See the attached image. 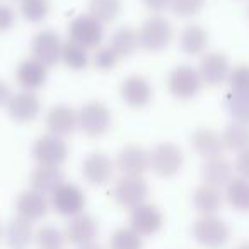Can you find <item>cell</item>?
Masks as SVG:
<instances>
[{
	"label": "cell",
	"mask_w": 249,
	"mask_h": 249,
	"mask_svg": "<svg viewBox=\"0 0 249 249\" xmlns=\"http://www.w3.org/2000/svg\"><path fill=\"white\" fill-rule=\"evenodd\" d=\"M193 237L208 249H218L227 242L229 227L217 215H201L193 224Z\"/></svg>",
	"instance_id": "cell-3"
},
{
	"label": "cell",
	"mask_w": 249,
	"mask_h": 249,
	"mask_svg": "<svg viewBox=\"0 0 249 249\" xmlns=\"http://www.w3.org/2000/svg\"><path fill=\"white\" fill-rule=\"evenodd\" d=\"M229 86L231 90L249 92V65H237L231 69L229 73Z\"/></svg>",
	"instance_id": "cell-37"
},
{
	"label": "cell",
	"mask_w": 249,
	"mask_h": 249,
	"mask_svg": "<svg viewBox=\"0 0 249 249\" xmlns=\"http://www.w3.org/2000/svg\"><path fill=\"white\" fill-rule=\"evenodd\" d=\"M52 207L63 217H75L86 207V195L77 184L63 183L52 195Z\"/></svg>",
	"instance_id": "cell-10"
},
{
	"label": "cell",
	"mask_w": 249,
	"mask_h": 249,
	"mask_svg": "<svg viewBox=\"0 0 249 249\" xmlns=\"http://www.w3.org/2000/svg\"><path fill=\"white\" fill-rule=\"evenodd\" d=\"M62 60L69 69L72 70H82L87 67L89 63V53H87V48L77 45L73 41H69L62 46Z\"/></svg>",
	"instance_id": "cell-32"
},
{
	"label": "cell",
	"mask_w": 249,
	"mask_h": 249,
	"mask_svg": "<svg viewBox=\"0 0 249 249\" xmlns=\"http://www.w3.org/2000/svg\"><path fill=\"white\" fill-rule=\"evenodd\" d=\"M16 208H18V215L29 222L39 220L46 215L48 212V200L46 195L39 193L36 190H26L18 196L16 201Z\"/></svg>",
	"instance_id": "cell-19"
},
{
	"label": "cell",
	"mask_w": 249,
	"mask_h": 249,
	"mask_svg": "<svg viewBox=\"0 0 249 249\" xmlns=\"http://www.w3.org/2000/svg\"><path fill=\"white\" fill-rule=\"evenodd\" d=\"M248 18H249V5H248Z\"/></svg>",
	"instance_id": "cell-45"
},
{
	"label": "cell",
	"mask_w": 249,
	"mask_h": 249,
	"mask_svg": "<svg viewBox=\"0 0 249 249\" xmlns=\"http://www.w3.org/2000/svg\"><path fill=\"white\" fill-rule=\"evenodd\" d=\"M113 196L121 207L135 208L147 201L149 184L142 176H123L114 184Z\"/></svg>",
	"instance_id": "cell-8"
},
{
	"label": "cell",
	"mask_w": 249,
	"mask_h": 249,
	"mask_svg": "<svg viewBox=\"0 0 249 249\" xmlns=\"http://www.w3.org/2000/svg\"><path fill=\"white\" fill-rule=\"evenodd\" d=\"M235 171L241 178L249 179V147L237 154V159H235Z\"/></svg>",
	"instance_id": "cell-40"
},
{
	"label": "cell",
	"mask_w": 249,
	"mask_h": 249,
	"mask_svg": "<svg viewBox=\"0 0 249 249\" xmlns=\"http://www.w3.org/2000/svg\"><path fill=\"white\" fill-rule=\"evenodd\" d=\"M114 162L107 154L101 152V150H94L90 152L86 159L82 160V176L87 183L94 184V186H101V184L107 183L113 176Z\"/></svg>",
	"instance_id": "cell-14"
},
{
	"label": "cell",
	"mask_w": 249,
	"mask_h": 249,
	"mask_svg": "<svg viewBox=\"0 0 249 249\" xmlns=\"http://www.w3.org/2000/svg\"><path fill=\"white\" fill-rule=\"evenodd\" d=\"M173 28L162 16H152L139 31V46L145 52H160L171 43Z\"/></svg>",
	"instance_id": "cell-4"
},
{
	"label": "cell",
	"mask_w": 249,
	"mask_h": 249,
	"mask_svg": "<svg viewBox=\"0 0 249 249\" xmlns=\"http://www.w3.org/2000/svg\"><path fill=\"white\" fill-rule=\"evenodd\" d=\"M164 224L162 212L152 203H142L139 207L132 208L130 213V227L140 234L142 237H149L160 231Z\"/></svg>",
	"instance_id": "cell-12"
},
{
	"label": "cell",
	"mask_w": 249,
	"mask_h": 249,
	"mask_svg": "<svg viewBox=\"0 0 249 249\" xmlns=\"http://www.w3.org/2000/svg\"><path fill=\"white\" fill-rule=\"evenodd\" d=\"M97 232H99V227H97L96 218L82 212L70 218L65 229V237L79 248V246L89 244V242H96Z\"/></svg>",
	"instance_id": "cell-16"
},
{
	"label": "cell",
	"mask_w": 249,
	"mask_h": 249,
	"mask_svg": "<svg viewBox=\"0 0 249 249\" xmlns=\"http://www.w3.org/2000/svg\"><path fill=\"white\" fill-rule=\"evenodd\" d=\"M33 241V222L16 217L5 227V242L11 249H28Z\"/></svg>",
	"instance_id": "cell-24"
},
{
	"label": "cell",
	"mask_w": 249,
	"mask_h": 249,
	"mask_svg": "<svg viewBox=\"0 0 249 249\" xmlns=\"http://www.w3.org/2000/svg\"><path fill=\"white\" fill-rule=\"evenodd\" d=\"M62 39L53 29H43L33 38L31 53L33 58L41 62L45 67H52L62 58Z\"/></svg>",
	"instance_id": "cell-9"
},
{
	"label": "cell",
	"mask_w": 249,
	"mask_h": 249,
	"mask_svg": "<svg viewBox=\"0 0 249 249\" xmlns=\"http://www.w3.org/2000/svg\"><path fill=\"white\" fill-rule=\"evenodd\" d=\"M198 73L201 77V82L207 84V86H220L222 82L229 79V73H231V65H229L227 56L218 52L207 53L201 58Z\"/></svg>",
	"instance_id": "cell-15"
},
{
	"label": "cell",
	"mask_w": 249,
	"mask_h": 249,
	"mask_svg": "<svg viewBox=\"0 0 249 249\" xmlns=\"http://www.w3.org/2000/svg\"><path fill=\"white\" fill-rule=\"evenodd\" d=\"M201 77L196 69L191 65H179L171 70L167 77V89L178 99H191L200 92Z\"/></svg>",
	"instance_id": "cell-6"
},
{
	"label": "cell",
	"mask_w": 249,
	"mask_h": 249,
	"mask_svg": "<svg viewBox=\"0 0 249 249\" xmlns=\"http://www.w3.org/2000/svg\"><path fill=\"white\" fill-rule=\"evenodd\" d=\"M193 207L201 215H217L222 208V193L218 188L201 184L193 193Z\"/></svg>",
	"instance_id": "cell-26"
},
{
	"label": "cell",
	"mask_w": 249,
	"mask_h": 249,
	"mask_svg": "<svg viewBox=\"0 0 249 249\" xmlns=\"http://www.w3.org/2000/svg\"><path fill=\"white\" fill-rule=\"evenodd\" d=\"M171 0H143V4L147 5V9H150L152 12H160L169 5Z\"/></svg>",
	"instance_id": "cell-41"
},
{
	"label": "cell",
	"mask_w": 249,
	"mask_h": 249,
	"mask_svg": "<svg viewBox=\"0 0 249 249\" xmlns=\"http://www.w3.org/2000/svg\"><path fill=\"white\" fill-rule=\"evenodd\" d=\"M154 89L150 82L142 75H128L120 84V96L130 107H145L152 101Z\"/></svg>",
	"instance_id": "cell-13"
},
{
	"label": "cell",
	"mask_w": 249,
	"mask_h": 249,
	"mask_svg": "<svg viewBox=\"0 0 249 249\" xmlns=\"http://www.w3.org/2000/svg\"><path fill=\"white\" fill-rule=\"evenodd\" d=\"M70 41L84 46V48H96L103 41L104 29L103 22H99L90 14H80L69 26Z\"/></svg>",
	"instance_id": "cell-7"
},
{
	"label": "cell",
	"mask_w": 249,
	"mask_h": 249,
	"mask_svg": "<svg viewBox=\"0 0 249 249\" xmlns=\"http://www.w3.org/2000/svg\"><path fill=\"white\" fill-rule=\"evenodd\" d=\"M191 145H193V149L196 150L205 160L220 157V154L225 150L222 135L210 128L196 130V132L193 133V137H191Z\"/></svg>",
	"instance_id": "cell-21"
},
{
	"label": "cell",
	"mask_w": 249,
	"mask_h": 249,
	"mask_svg": "<svg viewBox=\"0 0 249 249\" xmlns=\"http://www.w3.org/2000/svg\"><path fill=\"white\" fill-rule=\"evenodd\" d=\"M79 126L87 137H101L111 128L113 114L101 101H89L77 113Z\"/></svg>",
	"instance_id": "cell-1"
},
{
	"label": "cell",
	"mask_w": 249,
	"mask_h": 249,
	"mask_svg": "<svg viewBox=\"0 0 249 249\" xmlns=\"http://www.w3.org/2000/svg\"><path fill=\"white\" fill-rule=\"evenodd\" d=\"M21 12L28 22L39 24L48 18L50 2L48 0H21Z\"/></svg>",
	"instance_id": "cell-35"
},
{
	"label": "cell",
	"mask_w": 249,
	"mask_h": 249,
	"mask_svg": "<svg viewBox=\"0 0 249 249\" xmlns=\"http://www.w3.org/2000/svg\"><path fill=\"white\" fill-rule=\"evenodd\" d=\"M77 124H79L77 113L67 104H56L46 113V128L52 135L63 139L75 130Z\"/></svg>",
	"instance_id": "cell-18"
},
{
	"label": "cell",
	"mask_w": 249,
	"mask_h": 249,
	"mask_svg": "<svg viewBox=\"0 0 249 249\" xmlns=\"http://www.w3.org/2000/svg\"><path fill=\"white\" fill-rule=\"evenodd\" d=\"M225 198L229 205L237 212H249V179L244 178H234L231 183L225 186Z\"/></svg>",
	"instance_id": "cell-27"
},
{
	"label": "cell",
	"mask_w": 249,
	"mask_h": 249,
	"mask_svg": "<svg viewBox=\"0 0 249 249\" xmlns=\"http://www.w3.org/2000/svg\"><path fill=\"white\" fill-rule=\"evenodd\" d=\"M118 171L123 176H142L149 169V154L139 145H126L120 150L116 160Z\"/></svg>",
	"instance_id": "cell-17"
},
{
	"label": "cell",
	"mask_w": 249,
	"mask_h": 249,
	"mask_svg": "<svg viewBox=\"0 0 249 249\" xmlns=\"http://www.w3.org/2000/svg\"><path fill=\"white\" fill-rule=\"evenodd\" d=\"M77 249H103L99 244H96V242H89V244H84V246H79Z\"/></svg>",
	"instance_id": "cell-43"
},
{
	"label": "cell",
	"mask_w": 249,
	"mask_h": 249,
	"mask_svg": "<svg viewBox=\"0 0 249 249\" xmlns=\"http://www.w3.org/2000/svg\"><path fill=\"white\" fill-rule=\"evenodd\" d=\"M121 0H90L89 14L96 18L99 22H111L120 16Z\"/></svg>",
	"instance_id": "cell-31"
},
{
	"label": "cell",
	"mask_w": 249,
	"mask_h": 249,
	"mask_svg": "<svg viewBox=\"0 0 249 249\" xmlns=\"http://www.w3.org/2000/svg\"><path fill=\"white\" fill-rule=\"evenodd\" d=\"M142 235L137 234L132 227H120L113 232L109 239L111 249H142Z\"/></svg>",
	"instance_id": "cell-33"
},
{
	"label": "cell",
	"mask_w": 249,
	"mask_h": 249,
	"mask_svg": "<svg viewBox=\"0 0 249 249\" xmlns=\"http://www.w3.org/2000/svg\"><path fill=\"white\" fill-rule=\"evenodd\" d=\"M184 164V154L176 143L162 142L149 154V166L157 176L173 178L181 171Z\"/></svg>",
	"instance_id": "cell-2"
},
{
	"label": "cell",
	"mask_w": 249,
	"mask_h": 249,
	"mask_svg": "<svg viewBox=\"0 0 249 249\" xmlns=\"http://www.w3.org/2000/svg\"><path fill=\"white\" fill-rule=\"evenodd\" d=\"M16 22V12L12 7L5 4H0V33L9 31Z\"/></svg>",
	"instance_id": "cell-39"
},
{
	"label": "cell",
	"mask_w": 249,
	"mask_h": 249,
	"mask_svg": "<svg viewBox=\"0 0 249 249\" xmlns=\"http://www.w3.org/2000/svg\"><path fill=\"white\" fill-rule=\"evenodd\" d=\"M207 0H171L169 5L173 12L179 18H191L203 11Z\"/></svg>",
	"instance_id": "cell-36"
},
{
	"label": "cell",
	"mask_w": 249,
	"mask_h": 249,
	"mask_svg": "<svg viewBox=\"0 0 249 249\" xmlns=\"http://www.w3.org/2000/svg\"><path fill=\"white\" fill-rule=\"evenodd\" d=\"M9 97H11V90H9L7 84L2 82V80H0V107L5 106V104H7Z\"/></svg>",
	"instance_id": "cell-42"
},
{
	"label": "cell",
	"mask_w": 249,
	"mask_h": 249,
	"mask_svg": "<svg viewBox=\"0 0 249 249\" xmlns=\"http://www.w3.org/2000/svg\"><path fill=\"white\" fill-rule=\"evenodd\" d=\"M69 147L62 137L56 135H43L33 145V157L38 162V166L60 167L67 160Z\"/></svg>",
	"instance_id": "cell-5"
},
{
	"label": "cell",
	"mask_w": 249,
	"mask_h": 249,
	"mask_svg": "<svg viewBox=\"0 0 249 249\" xmlns=\"http://www.w3.org/2000/svg\"><path fill=\"white\" fill-rule=\"evenodd\" d=\"M7 113L16 123H29L36 120L41 109L39 97L33 90H21V92L11 94L7 101Z\"/></svg>",
	"instance_id": "cell-11"
},
{
	"label": "cell",
	"mask_w": 249,
	"mask_h": 249,
	"mask_svg": "<svg viewBox=\"0 0 249 249\" xmlns=\"http://www.w3.org/2000/svg\"><path fill=\"white\" fill-rule=\"evenodd\" d=\"M111 48L118 53V56H130L137 48H139V33L133 28L123 26L118 28L111 36Z\"/></svg>",
	"instance_id": "cell-30"
},
{
	"label": "cell",
	"mask_w": 249,
	"mask_h": 249,
	"mask_svg": "<svg viewBox=\"0 0 249 249\" xmlns=\"http://www.w3.org/2000/svg\"><path fill=\"white\" fill-rule=\"evenodd\" d=\"M48 77V67H45L36 58H28L19 63L16 70V80L19 86L24 87V90H36L46 82Z\"/></svg>",
	"instance_id": "cell-20"
},
{
	"label": "cell",
	"mask_w": 249,
	"mask_h": 249,
	"mask_svg": "<svg viewBox=\"0 0 249 249\" xmlns=\"http://www.w3.org/2000/svg\"><path fill=\"white\" fill-rule=\"evenodd\" d=\"M65 183L63 173L60 167H48V166H38L31 174V188L43 195L52 196L62 184Z\"/></svg>",
	"instance_id": "cell-23"
},
{
	"label": "cell",
	"mask_w": 249,
	"mask_h": 249,
	"mask_svg": "<svg viewBox=\"0 0 249 249\" xmlns=\"http://www.w3.org/2000/svg\"><path fill=\"white\" fill-rule=\"evenodd\" d=\"M36 244L39 249H62L65 244V235L55 225H43L36 232Z\"/></svg>",
	"instance_id": "cell-34"
},
{
	"label": "cell",
	"mask_w": 249,
	"mask_h": 249,
	"mask_svg": "<svg viewBox=\"0 0 249 249\" xmlns=\"http://www.w3.org/2000/svg\"><path fill=\"white\" fill-rule=\"evenodd\" d=\"M224 106L234 121L249 124V92L229 90L224 96Z\"/></svg>",
	"instance_id": "cell-29"
},
{
	"label": "cell",
	"mask_w": 249,
	"mask_h": 249,
	"mask_svg": "<svg viewBox=\"0 0 249 249\" xmlns=\"http://www.w3.org/2000/svg\"><path fill=\"white\" fill-rule=\"evenodd\" d=\"M118 60H120V56L111 46H103L94 55V65L99 70H103V72H106V70H111L116 67Z\"/></svg>",
	"instance_id": "cell-38"
},
{
	"label": "cell",
	"mask_w": 249,
	"mask_h": 249,
	"mask_svg": "<svg viewBox=\"0 0 249 249\" xmlns=\"http://www.w3.org/2000/svg\"><path fill=\"white\" fill-rule=\"evenodd\" d=\"M222 140H224V147L232 152H241V150L249 147V124L239 123V121H232L227 128L222 133Z\"/></svg>",
	"instance_id": "cell-28"
},
{
	"label": "cell",
	"mask_w": 249,
	"mask_h": 249,
	"mask_svg": "<svg viewBox=\"0 0 249 249\" xmlns=\"http://www.w3.org/2000/svg\"><path fill=\"white\" fill-rule=\"evenodd\" d=\"M179 46L186 55L198 56L207 50L208 46V33L205 28L198 24H190L181 31Z\"/></svg>",
	"instance_id": "cell-25"
},
{
	"label": "cell",
	"mask_w": 249,
	"mask_h": 249,
	"mask_svg": "<svg viewBox=\"0 0 249 249\" xmlns=\"http://www.w3.org/2000/svg\"><path fill=\"white\" fill-rule=\"evenodd\" d=\"M201 174H203L205 184H210V186L220 190L222 186H227L234 179V167H232V164L227 159H224L220 156L207 160L203 164Z\"/></svg>",
	"instance_id": "cell-22"
},
{
	"label": "cell",
	"mask_w": 249,
	"mask_h": 249,
	"mask_svg": "<svg viewBox=\"0 0 249 249\" xmlns=\"http://www.w3.org/2000/svg\"><path fill=\"white\" fill-rule=\"evenodd\" d=\"M237 249H249V242H242V244L239 246Z\"/></svg>",
	"instance_id": "cell-44"
}]
</instances>
